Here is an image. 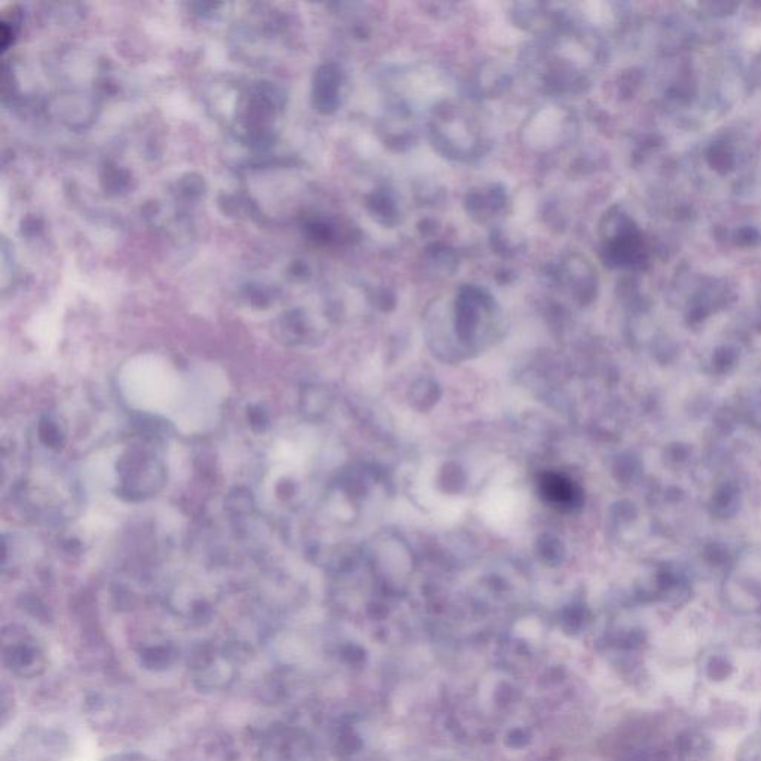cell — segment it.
<instances>
[{
	"label": "cell",
	"instance_id": "6da1fadb",
	"mask_svg": "<svg viewBox=\"0 0 761 761\" xmlns=\"http://www.w3.org/2000/svg\"><path fill=\"white\" fill-rule=\"evenodd\" d=\"M252 647L240 641L223 646L203 643L189 654L188 668L197 689L203 692L226 690L237 680L238 668L249 662Z\"/></svg>",
	"mask_w": 761,
	"mask_h": 761
},
{
	"label": "cell",
	"instance_id": "7a4b0ae2",
	"mask_svg": "<svg viewBox=\"0 0 761 761\" xmlns=\"http://www.w3.org/2000/svg\"><path fill=\"white\" fill-rule=\"evenodd\" d=\"M118 484V494L124 500H146L164 487V464L145 446H133L119 460Z\"/></svg>",
	"mask_w": 761,
	"mask_h": 761
},
{
	"label": "cell",
	"instance_id": "3957f363",
	"mask_svg": "<svg viewBox=\"0 0 761 761\" xmlns=\"http://www.w3.org/2000/svg\"><path fill=\"white\" fill-rule=\"evenodd\" d=\"M2 662L18 678H36L47 669V654L41 644L23 629H5L2 634Z\"/></svg>",
	"mask_w": 761,
	"mask_h": 761
},
{
	"label": "cell",
	"instance_id": "277c9868",
	"mask_svg": "<svg viewBox=\"0 0 761 761\" xmlns=\"http://www.w3.org/2000/svg\"><path fill=\"white\" fill-rule=\"evenodd\" d=\"M256 756L259 761H308L310 747L299 730L277 723L259 733Z\"/></svg>",
	"mask_w": 761,
	"mask_h": 761
},
{
	"label": "cell",
	"instance_id": "5b68a950",
	"mask_svg": "<svg viewBox=\"0 0 761 761\" xmlns=\"http://www.w3.org/2000/svg\"><path fill=\"white\" fill-rule=\"evenodd\" d=\"M179 660V650L168 641H155L140 647L139 662L142 668L152 672H163L173 668Z\"/></svg>",
	"mask_w": 761,
	"mask_h": 761
},
{
	"label": "cell",
	"instance_id": "8992f818",
	"mask_svg": "<svg viewBox=\"0 0 761 761\" xmlns=\"http://www.w3.org/2000/svg\"><path fill=\"white\" fill-rule=\"evenodd\" d=\"M38 433L39 439H41V442L44 443L47 448L60 449L61 446L64 445V439H66V436H64L60 424H58L57 421H54L53 418H42L41 423H39L38 426Z\"/></svg>",
	"mask_w": 761,
	"mask_h": 761
},
{
	"label": "cell",
	"instance_id": "52a82bcc",
	"mask_svg": "<svg viewBox=\"0 0 761 761\" xmlns=\"http://www.w3.org/2000/svg\"><path fill=\"white\" fill-rule=\"evenodd\" d=\"M247 418H249L250 426L255 432H265L270 426V417L262 406H252L247 412Z\"/></svg>",
	"mask_w": 761,
	"mask_h": 761
},
{
	"label": "cell",
	"instance_id": "ba28073f",
	"mask_svg": "<svg viewBox=\"0 0 761 761\" xmlns=\"http://www.w3.org/2000/svg\"><path fill=\"white\" fill-rule=\"evenodd\" d=\"M739 761H761V738L750 739L741 748Z\"/></svg>",
	"mask_w": 761,
	"mask_h": 761
},
{
	"label": "cell",
	"instance_id": "9c48e42d",
	"mask_svg": "<svg viewBox=\"0 0 761 761\" xmlns=\"http://www.w3.org/2000/svg\"><path fill=\"white\" fill-rule=\"evenodd\" d=\"M105 761H152L148 757L140 756V754H124V756L112 757V759Z\"/></svg>",
	"mask_w": 761,
	"mask_h": 761
}]
</instances>
